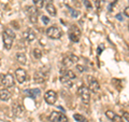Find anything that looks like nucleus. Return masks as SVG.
<instances>
[{
	"label": "nucleus",
	"mask_w": 129,
	"mask_h": 122,
	"mask_svg": "<svg viewBox=\"0 0 129 122\" xmlns=\"http://www.w3.org/2000/svg\"><path fill=\"white\" fill-rule=\"evenodd\" d=\"M14 39H15L14 31L12 29H10V28L5 29V31H3V34H2V40H3V47H5V49L10 50L12 48V46H13Z\"/></svg>",
	"instance_id": "obj_1"
},
{
	"label": "nucleus",
	"mask_w": 129,
	"mask_h": 122,
	"mask_svg": "<svg viewBox=\"0 0 129 122\" xmlns=\"http://www.w3.org/2000/svg\"><path fill=\"white\" fill-rule=\"evenodd\" d=\"M47 76H48V69L46 70V68H41L35 72L34 80L36 83H43L47 79Z\"/></svg>",
	"instance_id": "obj_2"
},
{
	"label": "nucleus",
	"mask_w": 129,
	"mask_h": 122,
	"mask_svg": "<svg viewBox=\"0 0 129 122\" xmlns=\"http://www.w3.org/2000/svg\"><path fill=\"white\" fill-rule=\"evenodd\" d=\"M79 95L81 97V99H82V101L84 104H88L90 100V92H89V89H88L87 87H85V85H81V87L79 88Z\"/></svg>",
	"instance_id": "obj_3"
},
{
	"label": "nucleus",
	"mask_w": 129,
	"mask_h": 122,
	"mask_svg": "<svg viewBox=\"0 0 129 122\" xmlns=\"http://www.w3.org/2000/svg\"><path fill=\"white\" fill-rule=\"evenodd\" d=\"M46 35H47V37L51 39H59L61 37V30H60L57 26H51L47 28Z\"/></svg>",
	"instance_id": "obj_4"
},
{
	"label": "nucleus",
	"mask_w": 129,
	"mask_h": 122,
	"mask_svg": "<svg viewBox=\"0 0 129 122\" xmlns=\"http://www.w3.org/2000/svg\"><path fill=\"white\" fill-rule=\"evenodd\" d=\"M48 119H50L51 122H68V118L62 112L59 111H53L50 115Z\"/></svg>",
	"instance_id": "obj_5"
},
{
	"label": "nucleus",
	"mask_w": 129,
	"mask_h": 122,
	"mask_svg": "<svg viewBox=\"0 0 129 122\" xmlns=\"http://www.w3.org/2000/svg\"><path fill=\"white\" fill-rule=\"evenodd\" d=\"M81 37V30L79 29V27L76 26H71L69 29V38L72 42H79Z\"/></svg>",
	"instance_id": "obj_6"
},
{
	"label": "nucleus",
	"mask_w": 129,
	"mask_h": 122,
	"mask_svg": "<svg viewBox=\"0 0 129 122\" xmlns=\"http://www.w3.org/2000/svg\"><path fill=\"white\" fill-rule=\"evenodd\" d=\"M58 96H57V93L53 90H50L45 92V94H44V100L46 101L48 105H54L56 103V100H57Z\"/></svg>",
	"instance_id": "obj_7"
},
{
	"label": "nucleus",
	"mask_w": 129,
	"mask_h": 122,
	"mask_svg": "<svg viewBox=\"0 0 129 122\" xmlns=\"http://www.w3.org/2000/svg\"><path fill=\"white\" fill-rule=\"evenodd\" d=\"M87 81H88V89H89L91 92H94V93L99 92V90H100V84H99L98 81H97L96 78L89 76V77H87Z\"/></svg>",
	"instance_id": "obj_8"
},
{
	"label": "nucleus",
	"mask_w": 129,
	"mask_h": 122,
	"mask_svg": "<svg viewBox=\"0 0 129 122\" xmlns=\"http://www.w3.org/2000/svg\"><path fill=\"white\" fill-rule=\"evenodd\" d=\"M1 83L3 87L6 88H12L14 87V78L13 76L10 75V74H7V75H1Z\"/></svg>",
	"instance_id": "obj_9"
},
{
	"label": "nucleus",
	"mask_w": 129,
	"mask_h": 122,
	"mask_svg": "<svg viewBox=\"0 0 129 122\" xmlns=\"http://www.w3.org/2000/svg\"><path fill=\"white\" fill-rule=\"evenodd\" d=\"M78 60H79V57L76 55L69 54L62 59L61 64H62V66H64V67H70L71 65H73L74 63H78Z\"/></svg>",
	"instance_id": "obj_10"
},
{
	"label": "nucleus",
	"mask_w": 129,
	"mask_h": 122,
	"mask_svg": "<svg viewBox=\"0 0 129 122\" xmlns=\"http://www.w3.org/2000/svg\"><path fill=\"white\" fill-rule=\"evenodd\" d=\"M15 79L18 81L19 83H23V82H25V80L27 79V74H26V71L24 70V69L22 68H17L15 70Z\"/></svg>",
	"instance_id": "obj_11"
},
{
	"label": "nucleus",
	"mask_w": 129,
	"mask_h": 122,
	"mask_svg": "<svg viewBox=\"0 0 129 122\" xmlns=\"http://www.w3.org/2000/svg\"><path fill=\"white\" fill-rule=\"evenodd\" d=\"M12 112H13V115L17 118H21L24 116V112H25V109L22 105H19L17 103H15L13 106H12Z\"/></svg>",
	"instance_id": "obj_12"
},
{
	"label": "nucleus",
	"mask_w": 129,
	"mask_h": 122,
	"mask_svg": "<svg viewBox=\"0 0 129 122\" xmlns=\"http://www.w3.org/2000/svg\"><path fill=\"white\" fill-rule=\"evenodd\" d=\"M23 37H24V39H25L26 41L31 42V41H34V40L36 39V34H35V31H34V30L27 29V30L24 31Z\"/></svg>",
	"instance_id": "obj_13"
},
{
	"label": "nucleus",
	"mask_w": 129,
	"mask_h": 122,
	"mask_svg": "<svg viewBox=\"0 0 129 122\" xmlns=\"http://www.w3.org/2000/svg\"><path fill=\"white\" fill-rule=\"evenodd\" d=\"M60 81H61V83L66 85L67 88H71L72 83H73V80H72L71 78H69L66 74H62V76L60 77Z\"/></svg>",
	"instance_id": "obj_14"
},
{
	"label": "nucleus",
	"mask_w": 129,
	"mask_h": 122,
	"mask_svg": "<svg viewBox=\"0 0 129 122\" xmlns=\"http://www.w3.org/2000/svg\"><path fill=\"white\" fill-rule=\"evenodd\" d=\"M11 98V93L7 89H0V99L1 100H9Z\"/></svg>",
	"instance_id": "obj_15"
},
{
	"label": "nucleus",
	"mask_w": 129,
	"mask_h": 122,
	"mask_svg": "<svg viewBox=\"0 0 129 122\" xmlns=\"http://www.w3.org/2000/svg\"><path fill=\"white\" fill-rule=\"evenodd\" d=\"M45 10L47 11V13L52 15V16H55L56 14H57V10H56L55 6L53 5V3H47V5L45 6Z\"/></svg>",
	"instance_id": "obj_16"
},
{
	"label": "nucleus",
	"mask_w": 129,
	"mask_h": 122,
	"mask_svg": "<svg viewBox=\"0 0 129 122\" xmlns=\"http://www.w3.org/2000/svg\"><path fill=\"white\" fill-rule=\"evenodd\" d=\"M16 59H17L18 63H21L22 65H25L27 63V57L25 53H23V52H18L17 54H16Z\"/></svg>",
	"instance_id": "obj_17"
},
{
	"label": "nucleus",
	"mask_w": 129,
	"mask_h": 122,
	"mask_svg": "<svg viewBox=\"0 0 129 122\" xmlns=\"http://www.w3.org/2000/svg\"><path fill=\"white\" fill-rule=\"evenodd\" d=\"M27 93L32 98H37V97L40 96V94H41V91H40L39 89H31V90H27Z\"/></svg>",
	"instance_id": "obj_18"
},
{
	"label": "nucleus",
	"mask_w": 129,
	"mask_h": 122,
	"mask_svg": "<svg viewBox=\"0 0 129 122\" xmlns=\"http://www.w3.org/2000/svg\"><path fill=\"white\" fill-rule=\"evenodd\" d=\"M73 118H74V120L76 122H88V120L86 119L84 116L82 115H80V113H75V115H73Z\"/></svg>",
	"instance_id": "obj_19"
},
{
	"label": "nucleus",
	"mask_w": 129,
	"mask_h": 122,
	"mask_svg": "<svg viewBox=\"0 0 129 122\" xmlns=\"http://www.w3.org/2000/svg\"><path fill=\"white\" fill-rule=\"evenodd\" d=\"M32 54H34L35 58H37V59L42 57V51L40 50V49H35L34 52H32Z\"/></svg>",
	"instance_id": "obj_20"
},
{
	"label": "nucleus",
	"mask_w": 129,
	"mask_h": 122,
	"mask_svg": "<svg viewBox=\"0 0 129 122\" xmlns=\"http://www.w3.org/2000/svg\"><path fill=\"white\" fill-rule=\"evenodd\" d=\"M28 14L29 15H36V14H38V8L37 7H29L28 8Z\"/></svg>",
	"instance_id": "obj_21"
},
{
	"label": "nucleus",
	"mask_w": 129,
	"mask_h": 122,
	"mask_svg": "<svg viewBox=\"0 0 129 122\" xmlns=\"http://www.w3.org/2000/svg\"><path fill=\"white\" fill-rule=\"evenodd\" d=\"M106 116L109 118V119H110V120H114V118L116 117V113L115 112H113L112 110H107L106 111Z\"/></svg>",
	"instance_id": "obj_22"
},
{
	"label": "nucleus",
	"mask_w": 129,
	"mask_h": 122,
	"mask_svg": "<svg viewBox=\"0 0 129 122\" xmlns=\"http://www.w3.org/2000/svg\"><path fill=\"white\" fill-rule=\"evenodd\" d=\"M34 2H35V5L38 9H41V8L43 7V0H34Z\"/></svg>",
	"instance_id": "obj_23"
},
{
	"label": "nucleus",
	"mask_w": 129,
	"mask_h": 122,
	"mask_svg": "<svg viewBox=\"0 0 129 122\" xmlns=\"http://www.w3.org/2000/svg\"><path fill=\"white\" fill-rule=\"evenodd\" d=\"M92 3H94V6L97 10H99L100 9V7H101V1L100 0H91Z\"/></svg>",
	"instance_id": "obj_24"
},
{
	"label": "nucleus",
	"mask_w": 129,
	"mask_h": 122,
	"mask_svg": "<svg viewBox=\"0 0 129 122\" xmlns=\"http://www.w3.org/2000/svg\"><path fill=\"white\" fill-rule=\"evenodd\" d=\"M29 19H30V22L32 24H36L38 22V14H36V15H29Z\"/></svg>",
	"instance_id": "obj_25"
},
{
	"label": "nucleus",
	"mask_w": 129,
	"mask_h": 122,
	"mask_svg": "<svg viewBox=\"0 0 129 122\" xmlns=\"http://www.w3.org/2000/svg\"><path fill=\"white\" fill-rule=\"evenodd\" d=\"M83 3H84V6H85L87 9H90L91 8V3L88 1V0H83Z\"/></svg>",
	"instance_id": "obj_26"
},
{
	"label": "nucleus",
	"mask_w": 129,
	"mask_h": 122,
	"mask_svg": "<svg viewBox=\"0 0 129 122\" xmlns=\"http://www.w3.org/2000/svg\"><path fill=\"white\" fill-rule=\"evenodd\" d=\"M69 11L71 12V14H72V16H74V17H76V16L79 15V12H76V11H74V10H72L71 8H69Z\"/></svg>",
	"instance_id": "obj_27"
},
{
	"label": "nucleus",
	"mask_w": 129,
	"mask_h": 122,
	"mask_svg": "<svg viewBox=\"0 0 129 122\" xmlns=\"http://www.w3.org/2000/svg\"><path fill=\"white\" fill-rule=\"evenodd\" d=\"M123 118L125 120H126L127 122H129V112H124L123 113Z\"/></svg>",
	"instance_id": "obj_28"
},
{
	"label": "nucleus",
	"mask_w": 129,
	"mask_h": 122,
	"mask_svg": "<svg viewBox=\"0 0 129 122\" xmlns=\"http://www.w3.org/2000/svg\"><path fill=\"white\" fill-rule=\"evenodd\" d=\"M42 21H43V23L44 24H48V22H50V18L47 17V16H42Z\"/></svg>",
	"instance_id": "obj_29"
},
{
	"label": "nucleus",
	"mask_w": 129,
	"mask_h": 122,
	"mask_svg": "<svg viewBox=\"0 0 129 122\" xmlns=\"http://www.w3.org/2000/svg\"><path fill=\"white\" fill-rule=\"evenodd\" d=\"M124 13H125V15L127 16V17H129V7H127L126 9H125V11H124Z\"/></svg>",
	"instance_id": "obj_30"
},
{
	"label": "nucleus",
	"mask_w": 129,
	"mask_h": 122,
	"mask_svg": "<svg viewBox=\"0 0 129 122\" xmlns=\"http://www.w3.org/2000/svg\"><path fill=\"white\" fill-rule=\"evenodd\" d=\"M76 68L79 69V71H81V72H83L84 70H85V69H84V67L83 66H81V65H78V66H76Z\"/></svg>",
	"instance_id": "obj_31"
},
{
	"label": "nucleus",
	"mask_w": 129,
	"mask_h": 122,
	"mask_svg": "<svg viewBox=\"0 0 129 122\" xmlns=\"http://www.w3.org/2000/svg\"><path fill=\"white\" fill-rule=\"evenodd\" d=\"M116 17H117V19H119V21H122V19H123V17H122V15H120V14H117Z\"/></svg>",
	"instance_id": "obj_32"
},
{
	"label": "nucleus",
	"mask_w": 129,
	"mask_h": 122,
	"mask_svg": "<svg viewBox=\"0 0 129 122\" xmlns=\"http://www.w3.org/2000/svg\"><path fill=\"white\" fill-rule=\"evenodd\" d=\"M0 66H1V60H0Z\"/></svg>",
	"instance_id": "obj_33"
}]
</instances>
